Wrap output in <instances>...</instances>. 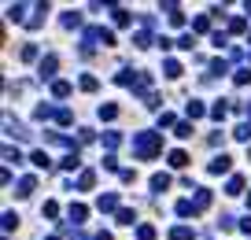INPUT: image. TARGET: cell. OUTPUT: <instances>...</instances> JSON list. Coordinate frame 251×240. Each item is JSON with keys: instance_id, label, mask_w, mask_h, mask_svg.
I'll return each mask as SVG.
<instances>
[{"instance_id": "1", "label": "cell", "mask_w": 251, "mask_h": 240, "mask_svg": "<svg viewBox=\"0 0 251 240\" xmlns=\"http://www.w3.org/2000/svg\"><path fill=\"white\" fill-rule=\"evenodd\" d=\"M155 148H159V141H155V133H144V137H137V152H141V155H151Z\"/></svg>"}, {"instance_id": "2", "label": "cell", "mask_w": 251, "mask_h": 240, "mask_svg": "<svg viewBox=\"0 0 251 240\" xmlns=\"http://www.w3.org/2000/svg\"><path fill=\"white\" fill-rule=\"evenodd\" d=\"M167 185H170V177H167V174H155V177H151V189H155V192H163Z\"/></svg>"}, {"instance_id": "3", "label": "cell", "mask_w": 251, "mask_h": 240, "mask_svg": "<svg viewBox=\"0 0 251 240\" xmlns=\"http://www.w3.org/2000/svg\"><path fill=\"white\" fill-rule=\"evenodd\" d=\"M52 70H56V56H48L41 63V78H52Z\"/></svg>"}, {"instance_id": "4", "label": "cell", "mask_w": 251, "mask_h": 240, "mask_svg": "<svg viewBox=\"0 0 251 240\" xmlns=\"http://www.w3.org/2000/svg\"><path fill=\"white\" fill-rule=\"evenodd\" d=\"M210 170H214V174H222V170H229V155L214 159V163H210Z\"/></svg>"}, {"instance_id": "5", "label": "cell", "mask_w": 251, "mask_h": 240, "mask_svg": "<svg viewBox=\"0 0 251 240\" xmlns=\"http://www.w3.org/2000/svg\"><path fill=\"white\" fill-rule=\"evenodd\" d=\"M170 237H174V240H192V229H185V225H177V229L170 233Z\"/></svg>"}, {"instance_id": "6", "label": "cell", "mask_w": 251, "mask_h": 240, "mask_svg": "<svg viewBox=\"0 0 251 240\" xmlns=\"http://www.w3.org/2000/svg\"><path fill=\"white\" fill-rule=\"evenodd\" d=\"M115 203H118L115 196H100V211H115Z\"/></svg>"}, {"instance_id": "7", "label": "cell", "mask_w": 251, "mask_h": 240, "mask_svg": "<svg viewBox=\"0 0 251 240\" xmlns=\"http://www.w3.org/2000/svg\"><path fill=\"white\" fill-rule=\"evenodd\" d=\"M19 189H22V196H30V192H34V177H22V181H19Z\"/></svg>"}, {"instance_id": "8", "label": "cell", "mask_w": 251, "mask_h": 240, "mask_svg": "<svg viewBox=\"0 0 251 240\" xmlns=\"http://www.w3.org/2000/svg\"><path fill=\"white\" fill-rule=\"evenodd\" d=\"M170 163H174V166H185V163H188V155H185V152H174V155H170Z\"/></svg>"}, {"instance_id": "9", "label": "cell", "mask_w": 251, "mask_h": 240, "mask_svg": "<svg viewBox=\"0 0 251 240\" xmlns=\"http://www.w3.org/2000/svg\"><path fill=\"white\" fill-rule=\"evenodd\" d=\"M78 185H82V189H92V170H85V174L78 177Z\"/></svg>"}, {"instance_id": "10", "label": "cell", "mask_w": 251, "mask_h": 240, "mask_svg": "<svg viewBox=\"0 0 251 240\" xmlns=\"http://www.w3.org/2000/svg\"><path fill=\"white\" fill-rule=\"evenodd\" d=\"M137 237H141V240H155V229H151V225H141V233H137Z\"/></svg>"}, {"instance_id": "11", "label": "cell", "mask_w": 251, "mask_h": 240, "mask_svg": "<svg viewBox=\"0 0 251 240\" xmlns=\"http://www.w3.org/2000/svg\"><path fill=\"white\" fill-rule=\"evenodd\" d=\"M118 222H122V225H133V211H118Z\"/></svg>"}, {"instance_id": "12", "label": "cell", "mask_w": 251, "mask_h": 240, "mask_svg": "<svg viewBox=\"0 0 251 240\" xmlns=\"http://www.w3.org/2000/svg\"><path fill=\"white\" fill-rule=\"evenodd\" d=\"M188 115L200 118V115H203V104H196V100H192V104H188Z\"/></svg>"}, {"instance_id": "13", "label": "cell", "mask_w": 251, "mask_h": 240, "mask_svg": "<svg viewBox=\"0 0 251 240\" xmlns=\"http://www.w3.org/2000/svg\"><path fill=\"white\" fill-rule=\"evenodd\" d=\"M70 218H78V222L85 218V207H82V203H74V207H70Z\"/></svg>"}, {"instance_id": "14", "label": "cell", "mask_w": 251, "mask_h": 240, "mask_svg": "<svg viewBox=\"0 0 251 240\" xmlns=\"http://www.w3.org/2000/svg\"><path fill=\"white\" fill-rule=\"evenodd\" d=\"M248 115H251V108H248Z\"/></svg>"}]
</instances>
